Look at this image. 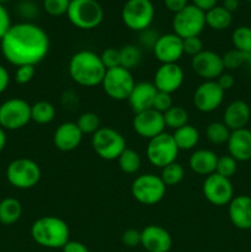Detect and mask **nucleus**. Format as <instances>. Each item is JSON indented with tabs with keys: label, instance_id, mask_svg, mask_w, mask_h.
Here are the masks:
<instances>
[{
	"label": "nucleus",
	"instance_id": "obj_4",
	"mask_svg": "<svg viewBox=\"0 0 251 252\" xmlns=\"http://www.w3.org/2000/svg\"><path fill=\"white\" fill-rule=\"evenodd\" d=\"M66 16L76 29L94 30L102 22L103 9L97 0H73Z\"/></svg>",
	"mask_w": 251,
	"mask_h": 252
},
{
	"label": "nucleus",
	"instance_id": "obj_34",
	"mask_svg": "<svg viewBox=\"0 0 251 252\" xmlns=\"http://www.w3.org/2000/svg\"><path fill=\"white\" fill-rule=\"evenodd\" d=\"M185 177V169L179 162H172L167 166L162 167L160 179L165 184V186H176L184 180Z\"/></svg>",
	"mask_w": 251,
	"mask_h": 252
},
{
	"label": "nucleus",
	"instance_id": "obj_47",
	"mask_svg": "<svg viewBox=\"0 0 251 252\" xmlns=\"http://www.w3.org/2000/svg\"><path fill=\"white\" fill-rule=\"evenodd\" d=\"M164 4L166 9L175 15L188 5V0H164Z\"/></svg>",
	"mask_w": 251,
	"mask_h": 252
},
{
	"label": "nucleus",
	"instance_id": "obj_6",
	"mask_svg": "<svg viewBox=\"0 0 251 252\" xmlns=\"http://www.w3.org/2000/svg\"><path fill=\"white\" fill-rule=\"evenodd\" d=\"M91 145L97 157L106 161L117 160L127 148L126 138L111 127H101L91 138Z\"/></svg>",
	"mask_w": 251,
	"mask_h": 252
},
{
	"label": "nucleus",
	"instance_id": "obj_26",
	"mask_svg": "<svg viewBox=\"0 0 251 252\" xmlns=\"http://www.w3.org/2000/svg\"><path fill=\"white\" fill-rule=\"evenodd\" d=\"M204 14H206V26H209L216 31H224L233 22V14L224 9L221 5H216Z\"/></svg>",
	"mask_w": 251,
	"mask_h": 252
},
{
	"label": "nucleus",
	"instance_id": "obj_19",
	"mask_svg": "<svg viewBox=\"0 0 251 252\" xmlns=\"http://www.w3.org/2000/svg\"><path fill=\"white\" fill-rule=\"evenodd\" d=\"M140 245L147 252H169L172 248V238L166 229L152 224L142 230Z\"/></svg>",
	"mask_w": 251,
	"mask_h": 252
},
{
	"label": "nucleus",
	"instance_id": "obj_13",
	"mask_svg": "<svg viewBox=\"0 0 251 252\" xmlns=\"http://www.w3.org/2000/svg\"><path fill=\"white\" fill-rule=\"evenodd\" d=\"M202 191L204 198L217 207L226 206L234 198V187L230 179L220 176L216 172L204 179Z\"/></svg>",
	"mask_w": 251,
	"mask_h": 252
},
{
	"label": "nucleus",
	"instance_id": "obj_8",
	"mask_svg": "<svg viewBox=\"0 0 251 252\" xmlns=\"http://www.w3.org/2000/svg\"><path fill=\"white\" fill-rule=\"evenodd\" d=\"M154 16L155 7L152 0H127L121 12L123 24L135 32L149 29Z\"/></svg>",
	"mask_w": 251,
	"mask_h": 252
},
{
	"label": "nucleus",
	"instance_id": "obj_46",
	"mask_svg": "<svg viewBox=\"0 0 251 252\" xmlns=\"http://www.w3.org/2000/svg\"><path fill=\"white\" fill-rule=\"evenodd\" d=\"M10 26H11V21H10L9 12L5 9L4 5L0 4V41L10 29Z\"/></svg>",
	"mask_w": 251,
	"mask_h": 252
},
{
	"label": "nucleus",
	"instance_id": "obj_15",
	"mask_svg": "<svg viewBox=\"0 0 251 252\" xmlns=\"http://www.w3.org/2000/svg\"><path fill=\"white\" fill-rule=\"evenodd\" d=\"M191 68L193 73L204 81L217 80L224 73L221 56L208 49H203L191 59Z\"/></svg>",
	"mask_w": 251,
	"mask_h": 252
},
{
	"label": "nucleus",
	"instance_id": "obj_45",
	"mask_svg": "<svg viewBox=\"0 0 251 252\" xmlns=\"http://www.w3.org/2000/svg\"><path fill=\"white\" fill-rule=\"evenodd\" d=\"M142 243V231L137 229H127L122 234V244L127 248H135Z\"/></svg>",
	"mask_w": 251,
	"mask_h": 252
},
{
	"label": "nucleus",
	"instance_id": "obj_32",
	"mask_svg": "<svg viewBox=\"0 0 251 252\" xmlns=\"http://www.w3.org/2000/svg\"><path fill=\"white\" fill-rule=\"evenodd\" d=\"M231 130L223 122H212L206 128V137L214 145L226 144Z\"/></svg>",
	"mask_w": 251,
	"mask_h": 252
},
{
	"label": "nucleus",
	"instance_id": "obj_1",
	"mask_svg": "<svg viewBox=\"0 0 251 252\" xmlns=\"http://www.w3.org/2000/svg\"><path fill=\"white\" fill-rule=\"evenodd\" d=\"M4 58L15 66L41 63L49 51V38L42 27L31 22L10 26L0 41Z\"/></svg>",
	"mask_w": 251,
	"mask_h": 252
},
{
	"label": "nucleus",
	"instance_id": "obj_14",
	"mask_svg": "<svg viewBox=\"0 0 251 252\" xmlns=\"http://www.w3.org/2000/svg\"><path fill=\"white\" fill-rule=\"evenodd\" d=\"M224 93L216 80L203 81L193 94V105L199 112L211 113L223 103Z\"/></svg>",
	"mask_w": 251,
	"mask_h": 252
},
{
	"label": "nucleus",
	"instance_id": "obj_17",
	"mask_svg": "<svg viewBox=\"0 0 251 252\" xmlns=\"http://www.w3.org/2000/svg\"><path fill=\"white\" fill-rule=\"evenodd\" d=\"M185 80L184 69L177 63L161 64L155 71L154 86L157 91L172 94L176 93L182 86Z\"/></svg>",
	"mask_w": 251,
	"mask_h": 252
},
{
	"label": "nucleus",
	"instance_id": "obj_25",
	"mask_svg": "<svg viewBox=\"0 0 251 252\" xmlns=\"http://www.w3.org/2000/svg\"><path fill=\"white\" fill-rule=\"evenodd\" d=\"M218 155L209 149H198L191 154L188 166L192 171L199 176H209L216 172Z\"/></svg>",
	"mask_w": 251,
	"mask_h": 252
},
{
	"label": "nucleus",
	"instance_id": "obj_52",
	"mask_svg": "<svg viewBox=\"0 0 251 252\" xmlns=\"http://www.w3.org/2000/svg\"><path fill=\"white\" fill-rule=\"evenodd\" d=\"M221 6H223L224 9L228 10L229 12H231V14H233L234 11H236V10H238L239 0H224Z\"/></svg>",
	"mask_w": 251,
	"mask_h": 252
},
{
	"label": "nucleus",
	"instance_id": "obj_56",
	"mask_svg": "<svg viewBox=\"0 0 251 252\" xmlns=\"http://www.w3.org/2000/svg\"><path fill=\"white\" fill-rule=\"evenodd\" d=\"M248 1H249V2H250V4H251V0H248Z\"/></svg>",
	"mask_w": 251,
	"mask_h": 252
},
{
	"label": "nucleus",
	"instance_id": "obj_41",
	"mask_svg": "<svg viewBox=\"0 0 251 252\" xmlns=\"http://www.w3.org/2000/svg\"><path fill=\"white\" fill-rule=\"evenodd\" d=\"M182 46H184V54H187L192 58L203 51V42L199 38V36L182 39Z\"/></svg>",
	"mask_w": 251,
	"mask_h": 252
},
{
	"label": "nucleus",
	"instance_id": "obj_35",
	"mask_svg": "<svg viewBox=\"0 0 251 252\" xmlns=\"http://www.w3.org/2000/svg\"><path fill=\"white\" fill-rule=\"evenodd\" d=\"M231 42L234 44V48L238 49V51L245 54L251 52V27H236L231 34Z\"/></svg>",
	"mask_w": 251,
	"mask_h": 252
},
{
	"label": "nucleus",
	"instance_id": "obj_33",
	"mask_svg": "<svg viewBox=\"0 0 251 252\" xmlns=\"http://www.w3.org/2000/svg\"><path fill=\"white\" fill-rule=\"evenodd\" d=\"M121 66L132 71V69L137 68L142 61V51L135 44H126L120 49Z\"/></svg>",
	"mask_w": 251,
	"mask_h": 252
},
{
	"label": "nucleus",
	"instance_id": "obj_3",
	"mask_svg": "<svg viewBox=\"0 0 251 252\" xmlns=\"http://www.w3.org/2000/svg\"><path fill=\"white\" fill-rule=\"evenodd\" d=\"M31 236L37 245L46 249H63L69 241L70 231L63 219L54 216L38 218L31 226Z\"/></svg>",
	"mask_w": 251,
	"mask_h": 252
},
{
	"label": "nucleus",
	"instance_id": "obj_50",
	"mask_svg": "<svg viewBox=\"0 0 251 252\" xmlns=\"http://www.w3.org/2000/svg\"><path fill=\"white\" fill-rule=\"evenodd\" d=\"M192 5H194L196 7H198L202 11H208L212 7H214L217 5L218 0H191Z\"/></svg>",
	"mask_w": 251,
	"mask_h": 252
},
{
	"label": "nucleus",
	"instance_id": "obj_37",
	"mask_svg": "<svg viewBox=\"0 0 251 252\" xmlns=\"http://www.w3.org/2000/svg\"><path fill=\"white\" fill-rule=\"evenodd\" d=\"M221 61H223L224 69H226V70H236V69L241 68L245 64L246 54L234 48L225 52L221 56Z\"/></svg>",
	"mask_w": 251,
	"mask_h": 252
},
{
	"label": "nucleus",
	"instance_id": "obj_39",
	"mask_svg": "<svg viewBox=\"0 0 251 252\" xmlns=\"http://www.w3.org/2000/svg\"><path fill=\"white\" fill-rule=\"evenodd\" d=\"M70 1L69 0H43V9L51 16L66 15Z\"/></svg>",
	"mask_w": 251,
	"mask_h": 252
},
{
	"label": "nucleus",
	"instance_id": "obj_44",
	"mask_svg": "<svg viewBox=\"0 0 251 252\" xmlns=\"http://www.w3.org/2000/svg\"><path fill=\"white\" fill-rule=\"evenodd\" d=\"M160 37V34L157 33V31L149 29L144 30V31L139 32V43L142 48L149 49V51H153L155 43H157V38Z\"/></svg>",
	"mask_w": 251,
	"mask_h": 252
},
{
	"label": "nucleus",
	"instance_id": "obj_49",
	"mask_svg": "<svg viewBox=\"0 0 251 252\" xmlns=\"http://www.w3.org/2000/svg\"><path fill=\"white\" fill-rule=\"evenodd\" d=\"M62 252H89V249L86 245H84L80 241L69 240L62 249Z\"/></svg>",
	"mask_w": 251,
	"mask_h": 252
},
{
	"label": "nucleus",
	"instance_id": "obj_42",
	"mask_svg": "<svg viewBox=\"0 0 251 252\" xmlns=\"http://www.w3.org/2000/svg\"><path fill=\"white\" fill-rule=\"evenodd\" d=\"M34 75H36V66L34 65L17 66L16 71H15V81L19 85H27L29 83H31Z\"/></svg>",
	"mask_w": 251,
	"mask_h": 252
},
{
	"label": "nucleus",
	"instance_id": "obj_11",
	"mask_svg": "<svg viewBox=\"0 0 251 252\" xmlns=\"http://www.w3.org/2000/svg\"><path fill=\"white\" fill-rule=\"evenodd\" d=\"M31 121V105L24 98L14 97L0 105V127L5 130H17Z\"/></svg>",
	"mask_w": 251,
	"mask_h": 252
},
{
	"label": "nucleus",
	"instance_id": "obj_54",
	"mask_svg": "<svg viewBox=\"0 0 251 252\" xmlns=\"http://www.w3.org/2000/svg\"><path fill=\"white\" fill-rule=\"evenodd\" d=\"M245 64H248L249 68L251 69V52H249V53H246V61H245Z\"/></svg>",
	"mask_w": 251,
	"mask_h": 252
},
{
	"label": "nucleus",
	"instance_id": "obj_53",
	"mask_svg": "<svg viewBox=\"0 0 251 252\" xmlns=\"http://www.w3.org/2000/svg\"><path fill=\"white\" fill-rule=\"evenodd\" d=\"M7 138H6V133H5L4 128L0 127V153L4 150L5 145H6Z\"/></svg>",
	"mask_w": 251,
	"mask_h": 252
},
{
	"label": "nucleus",
	"instance_id": "obj_16",
	"mask_svg": "<svg viewBox=\"0 0 251 252\" xmlns=\"http://www.w3.org/2000/svg\"><path fill=\"white\" fill-rule=\"evenodd\" d=\"M133 129L139 137L150 140L152 138L165 132V122L162 113L157 112L154 108L135 113L133 118Z\"/></svg>",
	"mask_w": 251,
	"mask_h": 252
},
{
	"label": "nucleus",
	"instance_id": "obj_55",
	"mask_svg": "<svg viewBox=\"0 0 251 252\" xmlns=\"http://www.w3.org/2000/svg\"><path fill=\"white\" fill-rule=\"evenodd\" d=\"M6 1V0H0V4H2V2H5Z\"/></svg>",
	"mask_w": 251,
	"mask_h": 252
},
{
	"label": "nucleus",
	"instance_id": "obj_2",
	"mask_svg": "<svg viewBox=\"0 0 251 252\" xmlns=\"http://www.w3.org/2000/svg\"><path fill=\"white\" fill-rule=\"evenodd\" d=\"M68 71L75 84L85 88H94L101 85L107 69L102 64L100 54L83 49L71 56Z\"/></svg>",
	"mask_w": 251,
	"mask_h": 252
},
{
	"label": "nucleus",
	"instance_id": "obj_31",
	"mask_svg": "<svg viewBox=\"0 0 251 252\" xmlns=\"http://www.w3.org/2000/svg\"><path fill=\"white\" fill-rule=\"evenodd\" d=\"M165 126L170 129H179L184 126L188 125V112L181 106H172L171 108L162 113Z\"/></svg>",
	"mask_w": 251,
	"mask_h": 252
},
{
	"label": "nucleus",
	"instance_id": "obj_20",
	"mask_svg": "<svg viewBox=\"0 0 251 252\" xmlns=\"http://www.w3.org/2000/svg\"><path fill=\"white\" fill-rule=\"evenodd\" d=\"M83 135L76 122H64L54 130L53 144L61 152H73L80 145Z\"/></svg>",
	"mask_w": 251,
	"mask_h": 252
},
{
	"label": "nucleus",
	"instance_id": "obj_22",
	"mask_svg": "<svg viewBox=\"0 0 251 252\" xmlns=\"http://www.w3.org/2000/svg\"><path fill=\"white\" fill-rule=\"evenodd\" d=\"M157 93V90L153 83H149V81L135 83L134 88L128 97V103L134 115L153 108Z\"/></svg>",
	"mask_w": 251,
	"mask_h": 252
},
{
	"label": "nucleus",
	"instance_id": "obj_10",
	"mask_svg": "<svg viewBox=\"0 0 251 252\" xmlns=\"http://www.w3.org/2000/svg\"><path fill=\"white\" fill-rule=\"evenodd\" d=\"M204 27H206V14L192 4H188L185 9L175 14L172 19L174 33L182 39L199 36Z\"/></svg>",
	"mask_w": 251,
	"mask_h": 252
},
{
	"label": "nucleus",
	"instance_id": "obj_9",
	"mask_svg": "<svg viewBox=\"0 0 251 252\" xmlns=\"http://www.w3.org/2000/svg\"><path fill=\"white\" fill-rule=\"evenodd\" d=\"M134 85L132 71L123 66L108 69L101 83L106 95L115 101L128 100Z\"/></svg>",
	"mask_w": 251,
	"mask_h": 252
},
{
	"label": "nucleus",
	"instance_id": "obj_57",
	"mask_svg": "<svg viewBox=\"0 0 251 252\" xmlns=\"http://www.w3.org/2000/svg\"><path fill=\"white\" fill-rule=\"evenodd\" d=\"M69 1H73V0H69Z\"/></svg>",
	"mask_w": 251,
	"mask_h": 252
},
{
	"label": "nucleus",
	"instance_id": "obj_7",
	"mask_svg": "<svg viewBox=\"0 0 251 252\" xmlns=\"http://www.w3.org/2000/svg\"><path fill=\"white\" fill-rule=\"evenodd\" d=\"M132 196L138 203L144 206H154L162 201L166 193V186L154 174H143L135 177L130 187Z\"/></svg>",
	"mask_w": 251,
	"mask_h": 252
},
{
	"label": "nucleus",
	"instance_id": "obj_36",
	"mask_svg": "<svg viewBox=\"0 0 251 252\" xmlns=\"http://www.w3.org/2000/svg\"><path fill=\"white\" fill-rule=\"evenodd\" d=\"M79 129L83 134H91L97 132L101 128V121L97 113L95 112H84L79 116L76 121Z\"/></svg>",
	"mask_w": 251,
	"mask_h": 252
},
{
	"label": "nucleus",
	"instance_id": "obj_27",
	"mask_svg": "<svg viewBox=\"0 0 251 252\" xmlns=\"http://www.w3.org/2000/svg\"><path fill=\"white\" fill-rule=\"evenodd\" d=\"M175 143H176L179 150H192L194 149L199 142V132L196 127L191 125H186L184 127L179 128V129L174 130Z\"/></svg>",
	"mask_w": 251,
	"mask_h": 252
},
{
	"label": "nucleus",
	"instance_id": "obj_43",
	"mask_svg": "<svg viewBox=\"0 0 251 252\" xmlns=\"http://www.w3.org/2000/svg\"><path fill=\"white\" fill-rule=\"evenodd\" d=\"M172 106H174V101H172L171 94L157 91L154 98V103H153V108L157 112L165 113Z\"/></svg>",
	"mask_w": 251,
	"mask_h": 252
},
{
	"label": "nucleus",
	"instance_id": "obj_51",
	"mask_svg": "<svg viewBox=\"0 0 251 252\" xmlns=\"http://www.w3.org/2000/svg\"><path fill=\"white\" fill-rule=\"evenodd\" d=\"M9 84H10L9 71L6 70L5 66H2L1 64H0V94H2L5 90H6Z\"/></svg>",
	"mask_w": 251,
	"mask_h": 252
},
{
	"label": "nucleus",
	"instance_id": "obj_40",
	"mask_svg": "<svg viewBox=\"0 0 251 252\" xmlns=\"http://www.w3.org/2000/svg\"><path fill=\"white\" fill-rule=\"evenodd\" d=\"M100 58L102 61V64L105 68L113 69L121 66V56H120V49L113 48V47H108V48L103 49L102 53L100 54Z\"/></svg>",
	"mask_w": 251,
	"mask_h": 252
},
{
	"label": "nucleus",
	"instance_id": "obj_28",
	"mask_svg": "<svg viewBox=\"0 0 251 252\" xmlns=\"http://www.w3.org/2000/svg\"><path fill=\"white\" fill-rule=\"evenodd\" d=\"M22 216V204L19 199L7 197L0 202V223L12 225L20 220Z\"/></svg>",
	"mask_w": 251,
	"mask_h": 252
},
{
	"label": "nucleus",
	"instance_id": "obj_12",
	"mask_svg": "<svg viewBox=\"0 0 251 252\" xmlns=\"http://www.w3.org/2000/svg\"><path fill=\"white\" fill-rule=\"evenodd\" d=\"M179 152L180 150L175 143L172 134H169L166 132L152 138L148 142V161L153 166L159 167V169H162V167L176 161Z\"/></svg>",
	"mask_w": 251,
	"mask_h": 252
},
{
	"label": "nucleus",
	"instance_id": "obj_23",
	"mask_svg": "<svg viewBox=\"0 0 251 252\" xmlns=\"http://www.w3.org/2000/svg\"><path fill=\"white\" fill-rule=\"evenodd\" d=\"M228 152L236 161H249L251 160V130L248 128L233 130L228 142Z\"/></svg>",
	"mask_w": 251,
	"mask_h": 252
},
{
	"label": "nucleus",
	"instance_id": "obj_38",
	"mask_svg": "<svg viewBox=\"0 0 251 252\" xmlns=\"http://www.w3.org/2000/svg\"><path fill=\"white\" fill-rule=\"evenodd\" d=\"M236 170H238V161L233 157H230V155L218 157L216 174L226 177V179H231L235 175Z\"/></svg>",
	"mask_w": 251,
	"mask_h": 252
},
{
	"label": "nucleus",
	"instance_id": "obj_24",
	"mask_svg": "<svg viewBox=\"0 0 251 252\" xmlns=\"http://www.w3.org/2000/svg\"><path fill=\"white\" fill-rule=\"evenodd\" d=\"M251 117L250 106L243 100H235L226 106L223 115V123L233 130L246 128Z\"/></svg>",
	"mask_w": 251,
	"mask_h": 252
},
{
	"label": "nucleus",
	"instance_id": "obj_21",
	"mask_svg": "<svg viewBox=\"0 0 251 252\" xmlns=\"http://www.w3.org/2000/svg\"><path fill=\"white\" fill-rule=\"evenodd\" d=\"M228 216L235 228L240 230L251 229V197L246 194L234 197L228 204Z\"/></svg>",
	"mask_w": 251,
	"mask_h": 252
},
{
	"label": "nucleus",
	"instance_id": "obj_30",
	"mask_svg": "<svg viewBox=\"0 0 251 252\" xmlns=\"http://www.w3.org/2000/svg\"><path fill=\"white\" fill-rule=\"evenodd\" d=\"M118 166L122 170L125 174L133 175L135 172L139 171L140 166H142V158H140L139 153L135 150L130 149V148H126L117 159Z\"/></svg>",
	"mask_w": 251,
	"mask_h": 252
},
{
	"label": "nucleus",
	"instance_id": "obj_5",
	"mask_svg": "<svg viewBox=\"0 0 251 252\" xmlns=\"http://www.w3.org/2000/svg\"><path fill=\"white\" fill-rule=\"evenodd\" d=\"M42 177V171L36 161L27 158L12 160L6 169L7 182L19 189H30L37 186Z\"/></svg>",
	"mask_w": 251,
	"mask_h": 252
},
{
	"label": "nucleus",
	"instance_id": "obj_29",
	"mask_svg": "<svg viewBox=\"0 0 251 252\" xmlns=\"http://www.w3.org/2000/svg\"><path fill=\"white\" fill-rule=\"evenodd\" d=\"M56 117V107L49 101H37L31 105V121L37 125H48Z\"/></svg>",
	"mask_w": 251,
	"mask_h": 252
},
{
	"label": "nucleus",
	"instance_id": "obj_18",
	"mask_svg": "<svg viewBox=\"0 0 251 252\" xmlns=\"http://www.w3.org/2000/svg\"><path fill=\"white\" fill-rule=\"evenodd\" d=\"M153 53L161 64L177 63L184 56L182 38L175 33L161 34L153 48Z\"/></svg>",
	"mask_w": 251,
	"mask_h": 252
},
{
	"label": "nucleus",
	"instance_id": "obj_48",
	"mask_svg": "<svg viewBox=\"0 0 251 252\" xmlns=\"http://www.w3.org/2000/svg\"><path fill=\"white\" fill-rule=\"evenodd\" d=\"M216 81L218 83V85L220 86L223 91L230 90L234 86V84H235V79H234V76L229 73H223Z\"/></svg>",
	"mask_w": 251,
	"mask_h": 252
}]
</instances>
